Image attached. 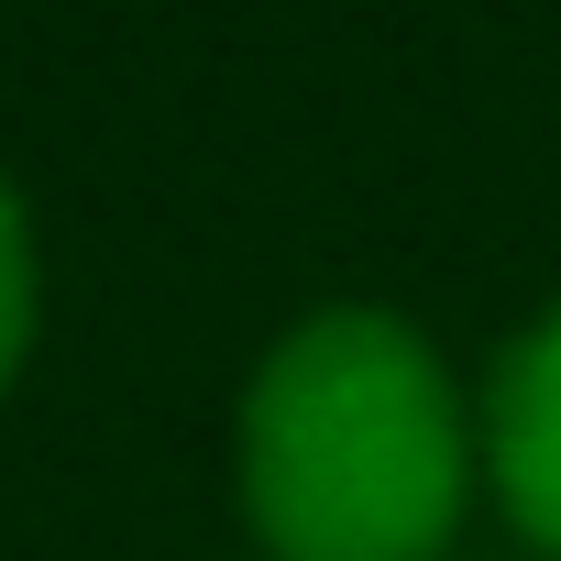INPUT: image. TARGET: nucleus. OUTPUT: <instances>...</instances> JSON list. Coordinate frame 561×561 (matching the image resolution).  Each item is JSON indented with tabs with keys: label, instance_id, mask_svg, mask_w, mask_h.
I'll use <instances>...</instances> for the list:
<instances>
[{
	"label": "nucleus",
	"instance_id": "obj_1",
	"mask_svg": "<svg viewBox=\"0 0 561 561\" xmlns=\"http://www.w3.org/2000/svg\"><path fill=\"white\" fill-rule=\"evenodd\" d=\"M484 451L397 309H320L242 386L231 484L264 561H440Z\"/></svg>",
	"mask_w": 561,
	"mask_h": 561
},
{
	"label": "nucleus",
	"instance_id": "obj_2",
	"mask_svg": "<svg viewBox=\"0 0 561 561\" xmlns=\"http://www.w3.org/2000/svg\"><path fill=\"white\" fill-rule=\"evenodd\" d=\"M473 451H484L495 506L528 528V550L561 561V309L528 320V331L495 353V386H484Z\"/></svg>",
	"mask_w": 561,
	"mask_h": 561
},
{
	"label": "nucleus",
	"instance_id": "obj_3",
	"mask_svg": "<svg viewBox=\"0 0 561 561\" xmlns=\"http://www.w3.org/2000/svg\"><path fill=\"white\" fill-rule=\"evenodd\" d=\"M23 353H34V220H23L12 176H0V397H12Z\"/></svg>",
	"mask_w": 561,
	"mask_h": 561
},
{
	"label": "nucleus",
	"instance_id": "obj_4",
	"mask_svg": "<svg viewBox=\"0 0 561 561\" xmlns=\"http://www.w3.org/2000/svg\"><path fill=\"white\" fill-rule=\"evenodd\" d=\"M253 561H264V550H253Z\"/></svg>",
	"mask_w": 561,
	"mask_h": 561
}]
</instances>
